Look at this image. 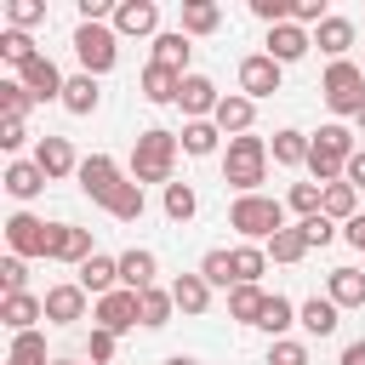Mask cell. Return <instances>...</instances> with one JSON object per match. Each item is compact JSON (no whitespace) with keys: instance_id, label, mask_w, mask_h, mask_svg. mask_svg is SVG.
Instances as JSON below:
<instances>
[{"instance_id":"6da1fadb","label":"cell","mask_w":365,"mask_h":365,"mask_svg":"<svg viewBox=\"0 0 365 365\" xmlns=\"http://www.w3.org/2000/svg\"><path fill=\"white\" fill-rule=\"evenodd\" d=\"M228 228H234L245 245H268V240H274L279 228H291V222H285V205H279L274 194H234Z\"/></svg>"},{"instance_id":"7a4b0ae2","label":"cell","mask_w":365,"mask_h":365,"mask_svg":"<svg viewBox=\"0 0 365 365\" xmlns=\"http://www.w3.org/2000/svg\"><path fill=\"white\" fill-rule=\"evenodd\" d=\"M268 160H274V154H268L262 137H251V131H245V137H228V148H222V182H228L234 194H262L257 182L268 177Z\"/></svg>"},{"instance_id":"3957f363","label":"cell","mask_w":365,"mask_h":365,"mask_svg":"<svg viewBox=\"0 0 365 365\" xmlns=\"http://www.w3.org/2000/svg\"><path fill=\"white\" fill-rule=\"evenodd\" d=\"M177 154H182L177 131H160V125L137 131V143H131V182H171Z\"/></svg>"},{"instance_id":"277c9868","label":"cell","mask_w":365,"mask_h":365,"mask_svg":"<svg viewBox=\"0 0 365 365\" xmlns=\"http://www.w3.org/2000/svg\"><path fill=\"white\" fill-rule=\"evenodd\" d=\"M319 91H325V108L331 114H359L365 108V63H354V57H342V63H331L325 68V80H319Z\"/></svg>"},{"instance_id":"5b68a950","label":"cell","mask_w":365,"mask_h":365,"mask_svg":"<svg viewBox=\"0 0 365 365\" xmlns=\"http://www.w3.org/2000/svg\"><path fill=\"white\" fill-rule=\"evenodd\" d=\"M74 57H80V74H108L120 63V34L114 23H80L74 29Z\"/></svg>"},{"instance_id":"8992f818","label":"cell","mask_w":365,"mask_h":365,"mask_svg":"<svg viewBox=\"0 0 365 365\" xmlns=\"http://www.w3.org/2000/svg\"><path fill=\"white\" fill-rule=\"evenodd\" d=\"M6 245H11V257H46L51 262V245H57V222H40L34 211H11L6 217Z\"/></svg>"},{"instance_id":"52a82bcc","label":"cell","mask_w":365,"mask_h":365,"mask_svg":"<svg viewBox=\"0 0 365 365\" xmlns=\"http://www.w3.org/2000/svg\"><path fill=\"white\" fill-rule=\"evenodd\" d=\"M74 177H80V194H86L91 205H103V211H108V200H114V194H120V182H125V171H120V160H114V154H86Z\"/></svg>"},{"instance_id":"ba28073f","label":"cell","mask_w":365,"mask_h":365,"mask_svg":"<svg viewBox=\"0 0 365 365\" xmlns=\"http://www.w3.org/2000/svg\"><path fill=\"white\" fill-rule=\"evenodd\" d=\"M91 325L97 331H114V336H125L131 325H143V314H137V291H108V297H97L91 302Z\"/></svg>"},{"instance_id":"9c48e42d","label":"cell","mask_w":365,"mask_h":365,"mask_svg":"<svg viewBox=\"0 0 365 365\" xmlns=\"http://www.w3.org/2000/svg\"><path fill=\"white\" fill-rule=\"evenodd\" d=\"M279 63L268 57V51H251V57H240V91L251 97V103H262V97H274L279 91Z\"/></svg>"},{"instance_id":"30bf717a","label":"cell","mask_w":365,"mask_h":365,"mask_svg":"<svg viewBox=\"0 0 365 365\" xmlns=\"http://www.w3.org/2000/svg\"><path fill=\"white\" fill-rule=\"evenodd\" d=\"M17 80H23V91H29L34 103H63V86H68L51 57H34L29 68H17Z\"/></svg>"},{"instance_id":"8fae6325","label":"cell","mask_w":365,"mask_h":365,"mask_svg":"<svg viewBox=\"0 0 365 365\" xmlns=\"http://www.w3.org/2000/svg\"><path fill=\"white\" fill-rule=\"evenodd\" d=\"M114 34L120 40H143V34H160V6L154 0H120L114 6Z\"/></svg>"},{"instance_id":"7c38bea8","label":"cell","mask_w":365,"mask_h":365,"mask_svg":"<svg viewBox=\"0 0 365 365\" xmlns=\"http://www.w3.org/2000/svg\"><path fill=\"white\" fill-rule=\"evenodd\" d=\"M217 103H222V91H217V80H211V74H188V80H182L177 108H182L188 120H211V114H217Z\"/></svg>"},{"instance_id":"4fadbf2b","label":"cell","mask_w":365,"mask_h":365,"mask_svg":"<svg viewBox=\"0 0 365 365\" xmlns=\"http://www.w3.org/2000/svg\"><path fill=\"white\" fill-rule=\"evenodd\" d=\"M34 165L57 182V177H74V171H80V154H74L68 137H40V143H34Z\"/></svg>"},{"instance_id":"5bb4252c","label":"cell","mask_w":365,"mask_h":365,"mask_svg":"<svg viewBox=\"0 0 365 365\" xmlns=\"http://www.w3.org/2000/svg\"><path fill=\"white\" fill-rule=\"evenodd\" d=\"M86 291H80V279H63V285H51L46 291V319L51 325H74V319H86Z\"/></svg>"},{"instance_id":"9a60e30c","label":"cell","mask_w":365,"mask_h":365,"mask_svg":"<svg viewBox=\"0 0 365 365\" xmlns=\"http://www.w3.org/2000/svg\"><path fill=\"white\" fill-rule=\"evenodd\" d=\"M314 51V34L302 29V23H279V29H268V57L285 68V63H297V57H308Z\"/></svg>"},{"instance_id":"2e32d148","label":"cell","mask_w":365,"mask_h":365,"mask_svg":"<svg viewBox=\"0 0 365 365\" xmlns=\"http://www.w3.org/2000/svg\"><path fill=\"white\" fill-rule=\"evenodd\" d=\"M211 120H217V131H222V137H245V131H251V120H257V103H251L245 91H222V103H217V114H211Z\"/></svg>"},{"instance_id":"e0dca14e","label":"cell","mask_w":365,"mask_h":365,"mask_svg":"<svg viewBox=\"0 0 365 365\" xmlns=\"http://www.w3.org/2000/svg\"><path fill=\"white\" fill-rule=\"evenodd\" d=\"M80 291L97 302V297H108V291H120V257H91V262H80Z\"/></svg>"},{"instance_id":"ac0fdd59","label":"cell","mask_w":365,"mask_h":365,"mask_svg":"<svg viewBox=\"0 0 365 365\" xmlns=\"http://www.w3.org/2000/svg\"><path fill=\"white\" fill-rule=\"evenodd\" d=\"M171 302H177V314L200 319V314L211 308V285H205V274H200V268H194V274H177V279H171Z\"/></svg>"},{"instance_id":"d6986e66","label":"cell","mask_w":365,"mask_h":365,"mask_svg":"<svg viewBox=\"0 0 365 365\" xmlns=\"http://www.w3.org/2000/svg\"><path fill=\"white\" fill-rule=\"evenodd\" d=\"M154 274H160V262H154V251H143V245H131V251H120V285L125 291H148L154 285Z\"/></svg>"},{"instance_id":"ffe728a7","label":"cell","mask_w":365,"mask_h":365,"mask_svg":"<svg viewBox=\"0 0 365 365\" xmlns=\"http://www.w3.org/2000/svg\"><path fill=\"white\" fill-rule=\"evenodd\" d=\"M0 319H6V331L11 336H23V331H34V319H46V297H0Z\"/></svg>"},{"instance_id":"44dd1931","label":"cell","mask_w":365,"mask_h":365,"mask_svg":"<svg viewBox=\"0 0 365 365\" xmlns=\"http://www.w3.org/2000/svg\"><path fill=\"white\" fill-rule=\"evenodd\" d=\"M182 80H188V74H177V68H165V63H148L137 86H143L148 103H177V97H182Z\"/></svg>"},{"instance_id":"7402d4cb","label":"cell","mask_w":365,"mask_h":365,"mask_svg":"<svg viewBox=\"0 0 365 365\" xmlns=\"http://www.w3.org/2000/svg\"><path fill=\"white\" fill-rule=\"evenodd\" d=\"M91 228H74V222H57V245H51V262H91Z\"/></svg>"},{"instance_id":"603a6c76","label":"cell","mask_w":365,"mask_h":365,"mask_svg":"<svg viewBox=\"0 0 365 365\" xmlns=\"http://www.w3.org/2000/svg\"><path fill=\"white\" fill-rule=\"evenodd\" d=\"M297 325H302L308 336H331V331L342 325V308H336L331 297H308V302L297 308Z\"/></svg>"},{"instance_id":"cb8c5ba5","label":"cell","mask_w":365,"mask_h":365,"mask_svg":"<svg viewBox=\"0 0 365 365\" xmlns=\"http://www.w3.org/2000/svg\"><path fill=\"white\" fill-rule=\"evenodd\" d=\"M325 297L336 308H365V274L359 268H331L325 274Z\"/></svg>"},{"instance_id":"d4e9b609","label":"cell","mask_w":365,"mask_h":365,"mask_svg":"<svg viewBox=\"0 0 365 365\" xmlns=\"http://www.w3.org/2000/svg\"><path fill=\"white\" fill-rule=\"evenodd\" d=\"M314 46H319V51H325L331 63H342V57H348V46H354V23L331 11V17H325V23L314 29Z\"/></svg>"},{"instance_id":"484cf974","label":"cell","mask_w":365,"mask_h":365,"mask_svg":"<svg viewBox=\"0 0 365 365\" xmlns=\"http://www.w3.org/2000/svg\"><path fill=\"white\" fill-rule=\"evenodd\" d=\"M188 51H194V46H188V34H182V29H160V34H154V57H148V63H165V68L188 74Z\"/></svg>"},{"instance_id":"4316f807","label":"cell","mask_w":365,"mask_h":365,"mask_svg":"<svg viewBox=\"0 0 365 365\" xmlns=\"http://www.w3.org/2000/svg\"><path fill=\"white\" fill-rule=\"evenodd\" d=\"M177 143H182V154H194V160H205V154H217V143H222V131H217V120H182V131H177Z\"/></svg>"},{"instance_id":"83f0119b","label":"cell","mask_w":365,"mask_h":365,"mask_svg":"<svg viewBox=\"0 0 365 365\" xmlns=\"http://www.w3.org/2000/svg\"><path fill=\"white\" fill-rule=\"evenodd\" d=\"M308 148H314V137H308V131H297V125L274 131V143H268L274 165H308Z\"/></svg>"},{"instance_id":"f1b7e54d","label":"cell","mask_w":365,"mask_h":365,"mask_svg":"<svg viewBox=\"0 0 365 365\" xmlns=\"http://www.w3.org/2000/svg\"><path fill=\"white\" fill-rule=\"evenodd\" d=\"M46 182H51V177H46L34 160H11V165H6V194H11V200H34Z\"/></svg>"},{"instance_id":"f546056e","label":"cell","mask_w":365,"mask_h":365,"mask_svg":"<svg viewBox=\"0 0 365 365\" xmlns=\"http://www.w3.org/2000/svg\"><path fill=\"white\" fill-rule=\"evenodd\" d=\"M222 29V6L217 0H182V34H217Z\"/></svg>"},{"instance_id":"4dcf8cb0","label":"cell","mask_w":365,"mask_h":365,"mask_svg":"<svg viewBox=\"0 0 365 365\" xmlns=\"http://www.w3.org/2000/svg\"><path fill=\"white\" fill-rule=\"evenodd\" d=\"M97 103H103L97 74H68V86H63V108H68V114H97Z\"/></svg>"},{"instance_id":"1f68e13d","label":"cell","mask_w":365,"mask_h":365,"mask_svg":"<svg viewBox=\"0 0 365 365\" xmlns=\"http://www.w3.org/2000/svg\"><path fill=\"white\" fill-rule=\"evenodd\" d=\"M262 308H268V291H262V285H234V291H228V319L257 325V319H262Z\"/></svg>"},{"instance_id":"d6a6232c","label":"cell","mask_w":365,"mask_h":365,"mask_svg":"<svg viewBox=\"0 0 365 365\" xmlns=\"http://www.w3.org/2000/svg\"><path fill=\"white\" fill-rule=\"evenodd\" d=\"M0 57L11 63V68H29L34 57H46L40 46H34V34L29 29H0Z\"/></svg>"},{"instance_id":"836d02e7","label":"cell","mask_w":365,"mask_h":365,"mask_svg":"<svg viewBox=\"0 0 365 365\" xmlns=\"http://www.w3.org/2000/svg\"><path fill=\"white\" fill-rule=\"evenodd\" d=\"M262 251H268V262H302V257H308L314 245H308V234H302V228L291 222V228H279V234H274V240H268Z\"/></svg>"},{"instance_id":"e575fe53","label":"cell","mask_w":365,"mask_h":365,"mask_svg":"<svg viewBox=\"0 0 365 365\" xmlns=\"http://www.w3.org/2000/svg\"><path fill=\"white\" fill-rule=\"evenodd\" d=\"M137 314H143V325H148V331L171 325V314H177V302H171V285H165V291H160V285H148V291L137 297Z\"/></svg>"},{"instance_id":"d590c367","label":"cell","mask_w":365,"mask_h":365,"mask_svg":"<svg viewBox=\"0 0 365 365\" xmlns=\"http://www.w3.org/2000/svg\"><path fill=\"white\" fill-rule=\"evenodd\" d=\"M319 211H325L331 222H354V217H359V188H354V182H331Z\"/></svg>"},{"instance_id":"8d00e7d4","label":"cell","mask_w":365,"mask_h":365,"mask_svg":"<svg viewBox=\"0 0 365 365\" xmlns=\"http://www.w3.org/2000/svg\"><path fill=\"white\" fill-rule=\"evenodd\" d=\"M200 274H205L211 291H234V285H240V279H234V251H205V257H200Z\"/></svg>"},{"instance_id":"74e56055","label":"cell","mask_w":365,"mask_h":365,"mask_svg":"<svg viewBox=\"0 0 365 365\" xmlns=\"http://www.w3.org/2000/svg\"><path fill=\"white\" fill-rule=\"evenodd\" d=\"M291 325H297V302H291V297H268V308H262V319H257V331H268V336L279 342V336H285Z\"/></svg>"},{"instance_id":"f35d334b","label":"cell","mask_w":365,"mask_h":365,"mask_svg":"<svg viewBox=\"0 0 365 365\" xmlns=\"http://www.w3.org/2000/svg\"><path fill=\"white\" fill-rule=\"evenodd\" d=\"M268 274V251L262 245H234V279L240 285H257Z\"/></svg>"},{"instance_id":"ab89813d","label":"cell","mask_w":365,"mask_h":365,"mask_svg":"<svg viewBox=\"0 0 365 365\" xmlns=\"http://www.w3.org/2000/svg\"><path fill=\"white\" fill-rule=\"evenodd\" d=\"M285 205L297 211V222H308V217H319V205H325V188H319V182H291Z\"/></svg>"},{"instance_id":"60d3db41","label":"cell","mask_w":365,"mask_h":365,"mask_svg":"<svg viewBox=\"0 0 365 365\" xmlns=\"http://www.w3.org/2000/svg\"><path fill=\"white\" fill-rule=\"evenodd\" d=\"M143 205H148V200H143V182H131V177H125V182H120V194L108 200V217L137 222V217H143Z\"/></svg>"},{"instance_id":"b9f144b4","label":"cell","mask_w":365,"mask_h":365,"mask_svg":"<svg viewBox=\"0 0 365 365\" xmlns=\"http://www.w3.org/2000/svg\"><path fill=\"white\" fill-rule=\"evenodd\" d=\"M6 365H51V359H46V336H40V331H23V336H11V354H6Z\"/></svg>"},{"instance_id":"7bdbcfd3","label":"cell","mask_w":365,"mask_h":365,"mask_svg":"<svg viewBox=\"0 0 365 365\" xmlns=\"http://www.w3.org/2000/svg\"><path fill=\"white\" fill-rule=\"evenodd\" d=\"M194 211H200V194H194L188 182H165V217H171V222H188Z\"/></svg>"},{"instance_id":"ee69618b","label":"cell","mask_w":365,"mask_h":365,"mask_svg":"<svg viewBox=\"0 0 365 365\" xmlns=\"http://www.w3.org/2000/svg\"><path fill=\"white\" fill-rule=\"evenodd\" d=\"M34 108V97L23 91V80H0V120H23Z\"/></svg>"},{"instance_id":"f6af8a7d","label":"cell","mask_w":365,"mask_h":365,"mask_svg":"<svg viewBox=\"0 0 365 365\" xmlns=\"http://www.w3.org/2000/svg\"><path fill=\"white\" fill-rule=\"evenodd\" d=\"M0 291L6 297H23L29 291V262L23 257H0Z\"/></svg>"},{"instance_id":"bcb514c9","label":"cell","mask_w":365,"mask_h":365,"mask_svg":"<svg viewBox=\"0 0 365 365\" xmlns=\"http://www.w3.org/2000/svg\"><path fill=\"white\" fill-rule=\"evenodd\" d=\"M114 354H120V336H114V331H97V325H91V336H86V359H91V365H108Z\"/></svg>"},{"instance_id":"7dc6e473","label":"cell","mask_w":365,"mask_h":365,"mask_svg":"<svg viewBox=\"0 0 365 365\" xmlns=\"http://www.w3.org/2000/svg\"><path fill=\"white\" fill-rule=\"evenodd\" d=\"M268 365H308V348L297 336H279V342H268Z\"/></svg>"},{"instance_id":"c3c4849f","label":"cell","mask_w":365,"mask_h":365,"mask_svg":"<svg viewBox=\"0 0 365 365\" xmlns=\"http://www.w3.org/2000/svg\"><path fill=\"white\" fill-rule=\"evenodd\" d=\"M6 17H11V29H34V23H46V6L40 0H11Z\"/></svg>"},{"instance_id":"681fc988","label":"cell","mask_w":365,"mask_h":365,"mask_svg":"<svg viewBox=\"0 0 365 365\" xmlns=\"http://www.w3.org/2000/svg\"><path fill=\"white\" fill-rule=\"evenodd\" d=\"M297 228L308 234V245H331V240H336V222H331L325 211H319V217H308V222H297Z\"/></svg>"},{"instance_id":"f907efd6","label":"cell","mask_w":365,"mask_h":365,"mask_svg":"<svg viewBox=\"0 0 365 365\" xmlns=\"http://www.w3.org/2000/svg\"><path fill=\"white\" fill-rule=\"evenodd\" d=\"M23 143H29V125H23V120H0V148H6V154H17Z\"/></svg>"},{"instance_id":"816d5d0a","label":"cell","mask_w":365,"mask_h":365,"mask_svg":"<svg viewBox=\"0 0 365 365\" xmlns=\"http://www.w3.org/2000/svg\"><path fill=\"white\" fill-rule=\"evenodd\" d=\"M342 240H348V245H354V251L365 257V211H359L354 222H342Z\"/></svg>"},{"instance_id":"f5cc1de1","label":"cell","mask_w":365,"mask_h":365,"mask_svg":"<svg viewBox=\"0 0 365 365\" xmlns=\"http://www.w3.org/2000/svg\"><path fill=\"white\" fill-rule=\"evenodd\" d=\"M342 182H354V188H365V148L348 160V171H342Z\"/></svg>"},{"instance_id":"db71d44e","label":"cell","mask_w":365,"mask_h":365,"mask_svg":"<svg viewBox=\"0 0 365 365\" xmlns=\"http://www.w3.org/2000/svg\"><path fill=\"white\" fill-rule=\"evenodd\" d=\"M336 365H365V336H359V342H348V348H342V359H336Z\"/></svg>"},{"instance_id":"11a10c76","label":"cell","mask_w":365,"mask_h":365,"mask_svg":"<svg viewBox=\"0 0 365 365\" xmlns=\"http://www.w3.org/2000/svg\"><path fill=\"white\" fill-rule=\"evenodd\" d=\"M165 365H200V359H194V354H171Z\"/></svg>"},{"instance_id":"9f6ffc18","label":"cell","mask_w":365,"mask_h":365,"mask_svg":"<svg viewBox=\"0 0 365 365\" xmlns=\"http://www.w3.org/2000/svg\"><path fill=\"white\" fill-rule=\"evenodd\" d=\"M354 125H359V137H365V108H359V114H354Z\"/></svg>"},{"instance_id":"6f0895ef","label":"cell","mask_w":365,"mask_h":365,"mask_svg":"<svg viewBox=\"0 0 365 365\" xmlns=\"http://www.w3.org/2000/svg\"><path fill=\"white\" fill-rule=\"evenodd\" d=\"M51 365H74V359H51Z\"/></svg>"}]
</instances>
